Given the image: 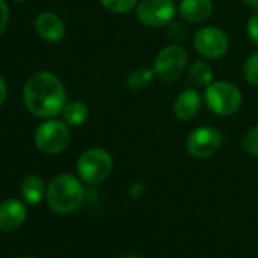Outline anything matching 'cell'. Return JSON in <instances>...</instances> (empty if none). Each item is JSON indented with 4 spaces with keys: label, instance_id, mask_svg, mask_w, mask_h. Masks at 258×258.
<instances>
[{
    "label": "cell",
    "instance_id": "6da1fadb",
    "mask_svg": "<svg viewBox=\"0 0 258 258\" xmlns=\"http://www.w3.org/2000/svg\"><path fill=\"white\" fill-rule=\"evenodd\" d=\"M67 94L62 82L50 72H37L25 84L23 102L26 109L40 118H53L62 112Z\"/></svg>",
    "mask_w": 258,
    "mask_h": 258
},
{
    "label": "cell",
    "instance_id": "7a4b0ae2",
    "mask_svg": "<svg viewBox=\"0 0 258 258\" xmlns=\"http://www.w3.org/2000/svg\"><path fill=\"white\" fill-rule=\"evenodd\" d=\"M85 191L78 178L69 173L58 175L50 181L46 191V199L52 211L58 214L75 213L84 202Z\"/></svg>",
    "mask_w": 258,
    "mask_h": 258
},
{
    "label": "cell",
    "instance_id": "3957f363",
    "mask_svg": "<svg viewBox=\"0 0 258 258\" xmlns=\"http://www.w3.org/2000/svg\"><path fill=\"white\" fill-rule=\"evenodd\" d=\"M205 103L208 109L220 117H228L235 114L241 106V91L240 88L228 81L211 82L205 88Z\"/></svg>",
    "mask_w": 258,
    "mask_h": 258
},
{
    "label": "cell",
    "instance_id": "277c9868",
    "mask_svg": "<svg viewBox=\"0 0 258 258\" xmlns=\"http://www.w3.org/2000/svg\"><path fill=\"white\" fill-rule=\"evenodd\" d=\"M76 170L84 182L90 185H97L111 175L112 158L108 151L102 148H91L79 157L76 163Z\"/></svg>",
    "mask_w": 258,
    "mask_h": 258
},
{
    "label": "cell",
    "instance_id": "5b68a950",
    "mask_svg": "<svg viewBox=\"0 0 258 258\" xmlns=\"http://www.w3.org/2000/svg\"><path fill=\"white\" fill-rule=\"evenodd\" d=\"M35 145L38 151L47 155H56L62 152L70 143V129L62 120L49 118L41 123L35 131Z\"/></svg>",
    "mask_w": 258,
    "mask_h": 258
},
{
    "label": "cell",
    "instance_id": "8992f818",
    "mask_svg": "<svg viewBox=\"0 0 258 258\" xmlns=\"http://www.w3.org/2000/svg\"><path fill=\"white\" fill-rule=\"evenodd\" d=\"M187 66V52L179 44L166 46L155 56L152 70L155 78L163 82H175L179 79Z\"/></svg>",
    "mask_w": 258,
    "mask_h": 258
},
{
    "label": "cell",
    "instance_id": "52a82bcc",
    "mask_svg": "<svg viewBox=\"0 0 258 258\" xmlns=\"http://www.w3.org/2000/svg\"><path fill=\"white\" fill-rule=\"evenodd\" d=\"M176 7L173 0H140L136 7L139 22L149 28L167 26L173 22Z\"/></svg>",
    "mask_w": 258,
    "mask_h": 258
},
{
    "label": "cell",
    "instance_id": "ba28073f",
    "mask_svg": "<svg viewBox=\"0 0 258 258\" xmlns=\"http://www.w3.org/2000/svg\"><path fill=\"white\" fill-rule=\"evenodd\" d=\"M223 134L217 127L201 126L196 127L187 137V152L195 158H208L214 155L222 146Z\"/></svg>",
    "mask_w": 258,
    "mask_h": 258
},
{
    "label": "cell",
    "instance_id": "9c48e42d",
    "mask_svg": "<svg viewBox=\"0 0 258 258\" xmlns=\"http://www.w3.org/2000/svg\"><path fill=\"white\" fill-rule=\"evenodd\" d=\"M193 46L202 56L208 59L222 58L229 49V40L223 31L214 26L201 28L193 38Z\"/></svg>",
    "mask_w": 258,
    "mask_h": 258
},
{
    "label": "cell",
    "instance_id": "30bf717a",
    "mask_svg": "<svg viewBox=\"0 0 258 258\" xmlns=\"http://www.w3.org/2000/svg\"><path fill=\"white\" fill-rule=\"evenodd\" d=\"M26 207L19 199H5L0 202V231L11 232L19 229L26 220Z\"/></svg>",
    "mask_w": 258,
    "mask_h": 258
},
{
    "label": "cell",
    "instance_id": "8fae6325",
    "mask_svg": "<svg viewBox=\"0 0 258 258\" xmlns=\"http://www.w3.org/2000/svg\"><path fill=\"white\" fill-rule=\"evenodd\" d=\"M35 29L49 43H58L66 37V25L53 13H41L35 20Z\"/></svg>",
    "mask_w": 258,
    "mask_h": 258
},
{
    "label": "cell",
    "instance_id": "7c38bea8",
    "mask_svg": "<svg viewBox=\"0 0 258 258\" xmlns=\"http://www.w3.org/2000/svg\"><path fill=\"white\" fill-rule=\"evenodd\" d=\"M201 106H202L201 94L196 90L188 88L178 94V97L173 103V112L179 120L190 121L199 114Z\"/></svg>",
    "mask_w": 258,
    "mask_h": 258
},
{
    "label": "cell",
    "instance_id": "4fadbf2b",
    "mask_svg": "<svg viewBox=\"0 0 258 258\" xmlns=\"http://www.w3.org/2000/svg\"><path fill=\"white\" fill-rule=\"evenodd\" d=\"M178 13L188 23H204L213 14L211 0H181Z\"/></svg>",
    "mask_w": 258,
    "mask_h": 258
},
{
    "label": "cell",
    "instance_id": "5bb4252c",
    "mask_svg": "<svg viewBox=\"0 0 258 258\" xmlns=\"http://www.w3.org/2000/svg\"><path fill=\"white\" fill-rule=\"evenodd\" d=\"M46 191H47V188L44 185V181L38 175H29L22 182V196L31 205L40 204L43 201Z\"/></svg>",
    "mask_w": 258,
    "mask_h": 258
},
{
    "label": "cell",
    "instance_id": "9a60e30c",
    "mask_svg": "<svg viewBox=\"0 0 258 258\" xmlns=\"http://www.w3.org/2000/svg\"><path fill=\"white\" fill-rule=\"evenodd\" d=\"M61 114H62V120L69 126H81L82 123H85V120L88 117V108L85 103L75 100V102L66 103Z\"/></svg>",
    "mask_w": 258,
    "mask_h": 258
},
{
    "label": "cell",
    "instance_id": "2e32d148",
    "mask_svg": "<svg viewBox=\"0 0 258 258\" xmlns=\"http://www.w3.org/2000/svg\"><path fill=\"white\" fill-rule=\"evenodd\" d=\"M154 78H155V73H154L152 69L137 67L126 76V85H127L129 90L140 91V90L148 88L152 84Z\"/></svg>",
    "mask_w": 258,
    "mask_h": 258
},
{
    "label": "cell",
    "instance_id": "e0dca14e",
    "mask_svg": "<svg viewBox=\"0 0 258 258\" xmlns=\"http://www.w3.org/2000/svg\"><path fill=\"white\" fill-rule=\"evenodd\" d=\"M188 78L195 85L208 87L213 82V69L205 61H196L188 69Z\"/></svg>",
    "mask_w": 258,
    "mask_h": 258
},
{
    "label": "cell",
    "instance_id": "ac0fdd59",
    "mask_svg": "<svg viewBox=\"0 0 258 258\" xmlns=\"http://www.w3.org/2000/svg\"><path fill=\"white\" fill-rule=\"evenodd\" d=\"M102 7L114 14H126V13H131L137 4L139 0H100Z\"/></svg>",
    "mask_w": 258,
    "mask_h": 258
},
{
    "label": "cell",
    "instance_id": "d6986e66",
    "mask_svg": "<svg viewBox=\"0 0 258 258\" xmlns=\"http://www.w3.org/2000/svg\"><path fill=\"white\" fill-rule=\"evenodd\" d=\"M243 78L247 84L258 87V52L246 59L243 66Z\"/></svg>",
    "mask_w": 258,
    "mask_h": 258
},
{
    "label": "cell",
    "instance_id": "ffe728a7",
    "mask_svg": "<svg viewBox=\"0 0 258 258\" xmlns=\"http://www.w3.org/2000/svg\"><path fill=\"white\" fill-rule=\"evenodd\" d=\"M243 151L252 157H258V124L250 127L241 140Z\"/></svg>",
    "mask_w": 258,
    "mask_h": 258
},
{
    "label": "cell",
    "instance_id": "44dd1931",
    "mask_svg": "<svg viewBox=\"0 0 258 258\" xmlns=\"http://www.w3.org/2000/svg\"><path fill=\"white\" fill-rule=\"evenodd\" d=\"M167 26H169V37H170V40H173L176 43H182V41L187 40V31H185V28L179 22H172Z\"/></svg>",
    "mask_w": 258,
    "mask_h": 258
},
{
    "label": "cell",
    "instance_id": "7402d4cb",
    "mask_svg": "<svg viewBox=\"0 0 258 258\" xmlns=\"http://www.w3.org/2000/svg\"><path fill=\"white\" fill-rule=\"evenodd\" d=\"M246 32H247V37L250 38V41H252L255 46H258V14H253V16L247 20Z\"/></svg>",
    "mask_w": 258,
    "mask_h": 258
},
{
    "label": "cell",
    "instance_id": "603a6c76",
    "mask_svg": "<svg viewBox=\"0 0 258 258\" xmlns=\"http://www.w3.org/2000/svg\"><path fill=\"white\" fill-rule=\"evenodd\" d=\"M10 22V10L8 5L5 4V0H0V35H2L8 26Z\"/></svg>",
    "mask_w": 258,
    "mask_h": 258
},
{
    "label": "cell",
    "instance_id": "cb8c5ba5",
    "mask_svg": "<svg viewBox=\"0 0 258 258\" xmlns=\"http://www.w3.org/2000/svg\"><path fill=\"white\" fill-rule=\"evenodd\" d=\"M146 187L143 182H134L131 187H129V196H131L133 199H139L140 196H143Z\"/></svg>",
    "mask_w": 258,
    "mask_h": 258
},
{
    "label": "cell",
    "instance_id": "d4e9b609",
    "mask_svg": "<svg viewBox=\"0 0 258 258\" xmlns=\"http://www.w3.org/2000/svg\"><path fill=\"white\" fill-rule=\"evenodd\" d=\"M7 96H8V85H7L5 79L0 76V105L5 102Z\"/></svg>",
    "mask_w": 258,
    "mask_h": 258
},
{
    "label": "cell",
    "instance_id": "484cf974",
    "mask_svg": "<svg viewBox=\"0 0 258 258\" xmlns=\"http://www.w3.org/2000/svg\"><path fill=\"white\" fill-rule=\"evenodd\" d=\"M243 2H244L249 8H252V10L258 11V0H243Z\"/></svg>",
    "mask_w": 258,
    "mask_h": 258
},
{
    "label": "cell",
    "instance_id": "4316f807",
    "mask_svg": "<svg viewBox=\"0 0 258 258\" xmlns=\"http://www.w3.org/2000/svg\"><path fill=\"white\" fill-rule=\"evenodd\" d=\"M120 258H140L137 253H124L123 256H120Z\"/></svg>",
    "mask_w": 258,
    "mask_h": 258
},
{
    "label": "cell",
    "instance_id": "83f0119b",
    "mask_svg": "<svg viewBox=\"0 0 258 258\" xmlns=\"http://www.w3.org/2000/svg\"><path fill=\"white\" fill-rule=\"evenodd\" d=\"M13 2H19L20 4V2H26V0H13Z\"/></svg>",
    "mask_w": 258,
    "mask_h": 258
},
{
    "label": "cell",
    "instance_id": "f1b7e54d",
    "mask_svg": "<svg viewBox=\"0 0 258 258\" xmlns=\"http://www.w3.org/2000/svg\"><path fill=\"white\" fill-rule=\"evenodd\" d=\"M23 258H34V256H23Z\"/></svg>",
    "mask_w": 258,
    "mask_h": 258
}]
</instances>
